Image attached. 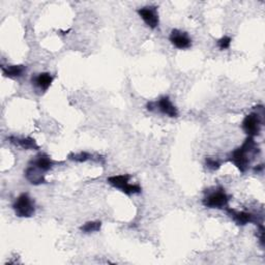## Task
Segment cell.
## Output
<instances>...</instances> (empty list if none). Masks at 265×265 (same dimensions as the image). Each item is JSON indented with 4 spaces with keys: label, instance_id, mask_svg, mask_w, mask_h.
Segmentation results:
<instances>
[{
    "label": "cell",
    "instance_id": "8fae6325",
    "mask_svg": "<svg viewBox=\"0 0 265 265\" xmlns=\"http://www.w3.org/2000/svg\"><path fill=\"white\" fill-rule=\"evenodd\" d=\"M55 164H56V162H54L49 156L46 154H39L37 156L34 157V159H32L29 162V165L36 167L37 169H40L44 173L50 171Z\"/></svg>",
    "mask_w": 265,
    "mask_h": 265
},
{
    "label": "cell",
    "instance_id": "6da1fadb",
    "mask_svg": "<svg viewBox=\"0 0 265 265\" xmlns=\"http://www.w3.org/2000/svg\"><path fill=\"white\" fill-rule=\"evenodd\" d=\"M259 153L260 149L257 146L254 137L248 136L243 145L230 154L229 160L240 172L246 173L251 164V156H256Z\"/></svg>",
    "mask_w": 265,
    "mask_h": 265
},
{
    "label": "cell",
    "instance_id": "5b68a950",
    "mask_svg": "<svg viewBox=\"0 0 265 265\" xmlns=\"http://www.w3.org/2000/svg\"><path fill=\"white\" fill-rule=\"evenodd\" d=\"M229 196L225 190L221 186L216 187L215 190L208 192L207 195L202 200V204L207 208H216L223 209L228 206Z\"/></svg>",
    "mask_w": 265,
    "mask_h": 265
},
{
    "label": "cell",
    "instance_id": "5bb4252c",
    "mask_svg": "<svg viewBox=\"0 0 265 265\" xmlns=\"http://www.w3.org/2000/svg\"><path fill=\"white\" fill-rule=\"evenodd\" d=\"M3 74L5 77L10 79H19L23 77L26 71V66L23 64H14V65H7L3 66Z\"/></svg>",
    "mask_w": 265,
    "mask_h": 265
},
{
    "label": "cell",
    "instance_id": "4fadbf2b",
    "mask_svg": "<svg viewBox=\"0 0 265 265\" xmlns=\"http://www.w3.org/2000/svg\"><path fill=\"white\" fill-rule=\"evenodd\" d=\"M24 176H25V178L33 185H41L47 183L45 173L32 165H28L25 171H24Z\"/></svg>",
    "mask_w": 265,
    "mask_h": 265
},
{
    "label": "cell",
    "instance_id": "9a60e30c",
    "mask_svg": "<svg viewBox=\"0 0 265 265\" xmlns=\"http://www.w3.org/2000/svg\"><path fill=\"white\" fill-rule=\"evenodd\" d=\"M102 228V223L99 221H91V222H87L84 225H82L80 227V230L85 233V234H89V233H94V232H99Z\"/></svg>",
    "mask_w": 265,
    "mask_h": 265
},
{
    "label": "cell",
    "instance_id": "8992f818",
    "mask_svg": "<svg viewBox=\"0 0 265 265\" xmlns=\"http://www.w3.org/2000/svg\"><path fill=\"white\" fill-rule=\"evenodd\" d=\"M146 108L148 111H156L163 113L164 115H167L169 117H177L178 116V110L171 102L169 96H161V98L156 102H149L146 105Z\"/></svg>",
    "mask_w": 265,
    "mask_h": 265
},
{
    "label": "cell",
    "instance_id": "3957f363",
    "mask_svg": "<svg viewBox=\"0 0 265 265\" xmlns=\"http://www.w3.org/2000/svg\"><path fill=\"white\" fill-rule=\"evenodd\" d=\"M13 209L18 218H31L35 213V203L28 193H22L13 204Z\"/></svg>",
    "mask_w": 265,
    "mask_h": 265
},
{
    "label": "cell",
    "instance_id": "7c38bea8",
    "mask_svg": "<svg viewBox=\"0 0 265 265\" xmlns=\"http://www.w3.org/2000/svg\"><path fill=\"white\" fill-rule=\"evenodd\" d=\"M53 76L50 73H41L31 78L32 85L40 91L46 92L53 83Z\"/></svg>",
    "mask_w": 265,
    "mask_h": 265
},
{
    "label": "cell",
    "instance_id": "30bf717a",
    "mask_svg": "<svg viewBox=\"0 0 265 265\" xmlns=\"http://www.w3.org/2000/svg\"><path fill=\"white\" fill-rule=\"evenodd\" d=\"M9 142L14 144L16 146H19L25 150H37L40 149V146L37 145L36 141L31 137H16V136H10L8 138Z\"/></svg>",
    "mask_w": 265,
    "mask_h": 265
},
{
    "label": "cell",
    "instance_id": "7a4b0ae2",
    "mask_svg": "<svg viewBox=\"0 0 265 265\" xmlns=\"http://www.w3.org/2000/svg\"><path fill=\"white\" fill-rule=\"evenodd\" d=\"M257 111L251 114H248L243 120L242 128L244 132L250 136L255 137L258 136L261 132V128L263 126V116H264V108L263 106L256 107Z\"/></svg>",
    "mask_w": 265,
    "mask_h": 265
},
{
    "label": "cell",
    "instance_id": "e0dca14e",
    "mask_svg": "<svg viewBox=\"0 0 265 265\" xmlns=\"http://www.w3.org/2000/svg\"><path fill=\"white\" fill-rule=\"evenodd\" d=\"M231 42H232V39L230 36L225 35L216 42V45H218V47L220 48V50H227L231 46Z\"/></svg>",
    "mask_w": 265,
    "mask_h": 265
},
{
    "label": "cell",
    "instance_id": "277c9868",
    "mask_svg": "<svg viewBox=\"0 0 265 265\" xmlns=\"http://www.w3.org/2000/svg\"><path fill=\"white\" fill-rule=\"evenodd\" d=\"M132 176L130 174H120V175H113L108 177L107 181L110 185L115 188H118L125 193L126 195H136L140 194L142 192V187L139 184H132L130 183Z\"/></svg>",
    "mask_w": 265,
    "mask_h": 265
},
{
    "label": "cell",
    "instance_id": "ba28073f",
    "mask_svg": "<svg viewBox=\"0 0 265 265\" xmlns=\"http://www.w3.org/2000/svg\"><path fill=\"white\" fill-rule=\"evenodd\" d=\"M169 41L171 44L179 50H185L192 47V39L184 31L173 29L169 35Z\"/></svg>",
    "mask_w": 265,
    "mask_h": 265
},
{
    "label": "cell",
    "instance_id": "9c48e42d",
    "mask_svg": "<svg viewBox=\"0 0 265 265\" xmlns=\"http://www.w3.org/2000/svg\"><path fill=\"white\" fill-rule=\"evenodd\" d=\"M226 212L230 218L238 225V226H245L249 223H254L256 222V215H254L251 212L248 211H238L232 208H229L228 206L225 208Z\"/></svg>",
    "mask_w": 265,
    "mask_h": 265
},
{
    "label": "cell",
    "instance_id": "2e32d148",
    "mask_svg": "<svg viewBox=\"0 0 265 265\" xmlns=\"http://www.w3.org/2000/svg\"><path fill=\"white\" fill-rule=\"evenodd\" d=\"M68 160L77 162V163H85V162L94 160V156L89 153H86V152H81L78 154H70L68 156Z\"/></svg>",
    "mask_w": 265,
    "mask_h": 265
},
{
    "label": "cell",
    "instance_id": "52a82bcc",
    "mask_svg": "<svg viewBox=\"0 0 265 265\" xmlns=\"http://www.w3.org/2000/svg\"><path fill=\"white\" fill-rule=\"evenodd\" d=\"M137 13L149 28L156 29L159 26L160 20H159V15H158V11H157L156 7L140 8L137 11Z\"/></svg>",
    "mask_w": 265,
    "mask_h": 265
},
{
    "label": "cell",
    "instance_id": "d6986e66",
    "mask_svg": "<svg viewBox=\"0 0 265 265\" xmlns=\"http://www.w3.org/2000/svg\"><path fill=\"white\" fill-rule=\"evenodd\" d=\"M254 171L259 173V172H262L263 171V165H258L257 167L254 168Z\"/></svg>",
    "mask_w": 265,
    "mask_h": 265
},
{
    "label": "cell",
    "instance_id": "ac0fdd59",
    "mask_svg": "<svg viewBox=\"0 0 265 265\" xmlns=\"http://www.w3.org/2000/svg\"><path fill=\"white\" fill-rule=\"evenodd\" d=\"M205 165L207 168H209L210 170H213V171L219 170L221 168V162L215 159H212V158H206Z\"/></svg>",
    "mask_w": 265,
    "mask_h": 265
}]
</instances>
